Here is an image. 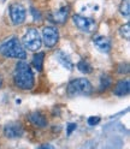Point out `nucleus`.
Returning a JSON list of instances; mask_svg holds the SVG:
<instances>
[{"label": "nucleus", "instance_id": "9d476101", "mask_svg": "<svg viewBox=\"0 0 130 149\" xmlns=\"http://www.w3.org/2000/svg\"><path fill=\"white\" fill-rule=\"evenodd\" d=\"M68 16H69V7L64 6L62 8H59L58 11H55L52 13V21L54 23H59V24H64L68 21Z\"/></svg>", "mask_w": 130, "mask_h": 149}, {"label": "nucleus", "instance_id": "a211bd4d", "mask_svg": "<svg viewBox=\"0 0 130 149\" xmlns=\"http://www.w3.org/2000/svg\"><path fill=\"white\" fill-rule=\"evenodd\" d=\"M119 33H120V35H122L123 37H125L127 40H129V37H130V24L127 23L125 25H123L119 29Z\"/></svg>", "mask_w": 130, "mask_h": 149}, {"label": "nucleus", "instance_id": "f3484780", "mask_svg": "<svg viewBox=\"0 0 130 149\" xmlns=\"http://www.w3.org/2000/svg\"><path fill=\"white\" fill-rule=\"evenodd\" d=\"M119 10H120V13H122L124 17L129 18V16H130V0H123Z\"/></svg>", "mask_w": 130, "mask_h": 149}, {"label": "nucleus", "instance_id": "2eb2a0df", "mask_svg": "<svg viewBox=\"0 0 130 149\" xmlns=\"http://www.w3.org/2000/svg\"><path fill=\"white\" fill-rule=\"evenodd\" d=\"M111 83H112V79H111L107 74H103L100 78V91L106 90L111 86Z\"/></svg>", "mask_w": 130, "mask_h": 149}, {"label": "nucleus", "instance_id": "20e7f679", "mask_svg": "<svg viewBox=\"0 0 130 149\" xmlns=\"http://www.w3.org/2000/svg\"><path fill=\"white\" fill-rule=\"evenodd\" d=\"M23 45L29 51H33V52L38 51L42 45V39H41L40 33L36 29H34V28L28 29L25 35L23 36Z\"/></svg>", "mask_w": 130, "mask_h": 149}, {"label": "nucleus", "instance_id": "6ab92c4d", "mask_svg": "<svg viewBox=\"0 0 130 149\" xmlns=\"http://www.w3.org/2000/svg\"><path fill=\"white\" fill-rule=\"evenodd\" d=\"M100 123V117H89L88 118V124L90 126H94V125H98Z\"/></svg>", "mask_w": 130, "mask_h": 149}, {"label": "nucleus", "instance_id": "dca6fc26", "mask_svg": "<svg viewBox=\"0 0 130 149\" xmlns=\"http://www.w3.org/2000/svg\"><path fill=\"white\" fill-rule=\"evenodd\" d=\"M77 69H78L81 72H83V73H90V72H92V66H90V64H89L88 61H86V60H81V61H78V64H77Z\"/></svg>", "mask_w": 130, "mask_h": 149}, {"label": "nucleus", "instance_id": "aec40b11", "mask_svg": "<svg viewBox=\"0 0 130 149\" xmlns=\"http://www.w3.org/2000/svg\"><path fill=\"white\" fill-rule=\"evenodd\" d=\"M77 127V125L75 124V123H69L68 124V135L70 136L71 134H72V131H73V130H75Z\"/></svg>", "mask_w": 130, "mask_h": 149}, {"label": "nucleus", "instance_id": "6e6552de", "mask_svg": "<svg viewBox=\"0 0 130 149\" xmlns=\"http://www.w3.org/2000/svg\"><path fill=\"white\" fill-rule=\"evenodd\" d=\"M4 134L8 138H16V137H21L23 135V127L20 123H8L4 127Z\"/></svg>", "mask_w": 130, "mask_h": 149}, {"label": "nucleus", "instance_id": "0eeeda50", "mask_svg": "<svg viewBox=\"0 0 130 149\" xmlns=\"http://www.w3.org/2000/svg\"><path fill=\"white\" fill-rule=\"evenodd\" d=\"M25 8L20 4H12L10 6V17L15 25H20L25 21Z\"/></svg>", "mask_w": 130, "mask_h": 149}, {"label": "nucleus", "instance_id": "f03ea898", "mask_svg": "<svg viewBox=\"0 0 130 149\" xmlns=\"http://www.w3.org/2000/svg\"><path fill=\"white\" fill-rule=\"evenodd\" d=\"M0 53L5 57L8 58H15V59H25L27 58V52L23 48V46L20 43L18 39L12 37L8 41L4 42L0 46Z\"/></svg>", "mask_w": 130, "mask_h": 149}, {"label": "nucleus", "instance_id": "1a4fd4ad", "mask_svg": "<svg viewBox=\"0 0 130 149\" xmlns=\"http://www.w3.org/2000/svg\"><path fill=\"white\" fill-rule=\"evenodd\" d=\"M94 46L101 52V53H108L111 51V41L108 37L105 36H95L93 39Z\"/></svg>", "mask_w": 130, "mask_h": 149}, {"label": "nucleus", "instance_id": "412c9836", "mask_svg": "<svg viewBox=\"0 0 130 149\" xmlns=\"http://www.w3.org/2000/svg\"><path fill=\"white\" fill-rule=\"evenodd\" d=\"M31 12H33V15H34V19H35V21H40V19H41L40 12H39V11L36 12V10H35L34 7H31Z\"/></svg>", "mask_w": 130, "mask_h": 149}, {"label": "nucleus", "instance_id": "9b49d317", "mask_svg": "<svg viewBox=\"0 0 130 149\" xmlns=\"http://www.w3.org/2000/svg\"><path fill=\"white\" fill-rule=\"evenodd\" d=\"M129 90H130V84H129V81L125 79V81H119L116 87H115V95H118V96H124V95H128L129 94Z\"/></svg>", "mask_w": 130, "mask_h": 149}, {"label": "nucleus", "instance_id": "4468645a", "mask_svg": "<svg viewBox=\"0 0 130 149\" xmlns=\"http://www.w3.org/2000/svg\"><path fill=\"white\" fill-rule=\"evenodd\" d=\"M43 59H45V53L43 52H39L34 55L33 58V66L38 70L39 72L42 71V64H43Z\"/></svg>", "mask_w": 130, "mask_h": 149}, {"label": "nucleus", "instance_id": "423d86ee", "mask_svg": "<svg viewBox=\"0 0 130 149\" xmlns=\"http://www.w3.org/2000/svg\"><path fill=\"white\" fill-rule=\"evenodd\" d=\"M41 39L45 42L46 47L52 48L57 45V42L59 40V31L55 26H46L42 30Z\"/></svg>", "mask_w": 130, "mask_h": 149}, {"label": "nucleus", "instance_id": "f8f14e48", "mask_svg": "<svg viewBox=\"0 0 130 149\" xmlns=\"http://www.w3.org/2000/svg\"><path fill=\"white\" fill-rule=\"evenodd\" d=\"M55 57H57L58 61L63 65V66H64L65 69H68V70H72V68H73L72 60H71V58L69 57V55H68L66 53H64V52L59 51V52L55 53Z\"/></svg>", "mask_w": 130, "mask_h": 149}, {"label": "nucleus", "instance_id": "4be33fe9", "mask_svg": "<svg viewBox=\"0 0 130 149\" xmlns=\"http://www.w3.org/2000/svg\"><path fill=\"white\" fill-rule=\"evenodd\" d=\"M41 148H43V149H46V148H50V149H53L54 147H53V146H51V144H43V146H41Z\"/></svg>", "mask_w": 130, "mask_h": 149}, {"label": "nucleus", "instance_id": "5701e85b", "mask_svg": "<svg viewBox=\"0 0 130 149\" xmlns=\"http://www.w3.org/2000/svg\"><path fill=\"white\" fill-rule=\"evenodd\" d=\"M1 86H3V78H1V76H0V88H1Z\"/></svg>", "mask_w": 130, "mask_h": 149}, {"label": "nucleus", "instance_id": "f257e3e1", "mask_svg": "<svg viewBox=\"0 0 130 149\" xmlns=\"http://www.w3.org/2000/svg\"><path fill=\"white\" fill-rule=\"evenodd\" d=\"M15 84L23 90H30L34 87V73L25 61H18L13 73Z\"/></svg>", "mask_w": 130, "mask_h": 149}, {"label": "nucleus", "instance_id": "7ed1b4c3", "mask_svg": "<svg viewBox=\"0 0 130 149\" xmlns=\"http://www.w3.org/2000/svg\"><path fill=\"white\" fill-rule=\"evenodd\" d=\"M93 91V87L90 84V82L87 78H76L71 81L68 88L66 93L69 96H80V95H89Z\"/></svg>", "mask_w": 130, "mask_h": 149}, {"label": "nucleus", "instance_id": "ddd939ff", "mask_svg": "<svg viewBox=\"0 0 130 149\" xmlns=\"http://www.w3.org/2000/svg\"><path fill=\"white\" fill-rule=\"evenodd\" d=\"M30 120H31V123L36 126H39V127H45L46 125H47V119L45 118L43 114H41L40 112H34V113L30 114Z\"/></svg>", "mask_w": 130, "mask_h": 149}, {"label": "nucleus", "instance_id": "39448f33", "mask_svg": "<svg viewBox=\"0 0 130 149\" xmlns=\"http://www.w3.org/2000/svg\"><path fill=\"white\" fill-rule=\"evenodd\" d=\"M72 21L78 29H81L85 33H92V31H94V29L96 28L95 21L93 19V18H89V17H85V16H81V15H73Z\"/></svg>", "mask_w": 130, "mask_h": 149}]
</instances>
